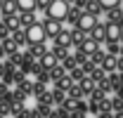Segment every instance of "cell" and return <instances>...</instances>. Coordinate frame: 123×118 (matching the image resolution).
<instances>
[{
    "instance_id": "obj_1",
    "label": "cell",
    "mask_w": 123,
    "mask_h": 118,
    "mask_svg": "<svg viewBox=\"0 0 123 118\" xmlns=\"http://www.w3.org/2000/svg\"><path fill=\"white\" fill-rule=\"evenodd\" d=\"M69 2L66 0H50V5L45 7V19H55V21H64L69 14Z\"/></svg>"
},
{
    "instance_id": "obj_2",
    "label": "cell",
    "mask_w": 123,
    "mask_h": 118,
    "mask_svg": "<svg viewBox=\"0 0 123 118\" xmlns=\"http://www.w3.org/2000/svg\"><path fill=\"white\" fill-rule=\"evenodd\" d=\"M24 35H26V45H36V43H45L47 35H45V29L43 24H31L29 29H24Z\"/></svg>"
},
{
    "instance_id": "obj_3",
    "label": "cell",
    "mask_w": 123,
    "mask_h": 118,
    "mask_svg": "<svg viewBox=\"0 0 123 118\" xmlns=\"http://www.w3.org/2000/svg\"><path fill=\"white\" fill-rule=\"evenodd\" d=\"M95 24H97V17L88 14V12H80V17H78V21H76V26H74V29L83 31V33H90Z\"/></svg>"
},
{
    "instance_id": "obj_4",
    "label": "cell",
    "mask_w": 123,
    "mask_h": 118,
    "mask_svg": "<svg viewBox=\"0 0 123 118\" xmlns=\"http://www.w3.org/2000/svg\"><path fill=\"white\" fill-rule=\"evenodd\" d=\"M118 38H121V24L107 21V24H104V43H107V40H116V43H118Z\"/></svg>"
},
{
    "instance_id": "obj_5",
    "label": "cell",
    "mask_w": 123,
    "mask_h": 118,
    "mask_svg": "<svg viewBox=\"0 0 123 118\" xmlns=\"http://www.w3.org/2000/svg\"><path fill=\"white\" fill-rule=\"evenodd\" d=\"M43 29H45V35L47 38H57L62 31V21H55V19H45L43 21Z\"/></svg>"
},
{
    "instance_id": "obj_6",
    "label": "cell",
    "mask_w": 123,
    "mask_h": 118,
    "mask_svg": "<svg viewBox=\"0 0 123 118\" xmlns=\"http://www.w3.org/2000/svg\"><path fill=\"white\" fill-rule=\"evenodd\" d=\"M38 64H40V66H43L45 71H50V69H55V66L59 64V59H57L55 54H52V52H50V50H47L45 54H43V57L38 59Z\"/></svg>"
},
{
    "instance_id": "obj_7",
    "label": "cell",
    "mask_w": 123,
    "mask_h": 118,
    "mask_svg": "<svg viewBox=\"0 0 123 118\" xmlns=\"http://www.w3.org/2000/svg\"><path fill=\"white\" fill-rule=\"evenodd\" d=\"M95 50H99V43H95L92 38H85L83 43L78 45V52H83L85 57H90V54H92V52H95Z\"/></svg>"
},
{
    "instance_id": "obj_8",
    "label": "cell",
    "mask_w": 123,
    "mask_h": 118,
    "mask_svg": "<svg viewBox=\"0 0 123 118\" xmlns=\"http://www.w3.org/2000/svg\"><path fill=\"white\" fill-rule=\"evenodd\" d=\"M78 88H80V92H83V97H90V92L95 90V80H92L90 76H85V78H80L76 83Z\"/></svg>"
},
{
    "instance_id": "obj_9",
    "label": "cell",
    "mask_w": 123,
    "mask_h": 118,
    "mask_svg": "<svg viewBox=\"0 0 123 118\" xmlns=\"http://www.w3.org/2000/svg\"><path fill=\"white\" fill-rule=\"evenodd\" d=\"M19 26H21V29H29L31 24H36V21H38V19H36V10H33V12H19Z\"/></svg>"
},
{
    "instance_id": "obj_10",
    "label": "cell",
    "mask_w": 123,
    "mask_h": 118,
    "mask_svg": "<svg viewBox=\"0 0 123 118\" xmlns=\"http://www.w3.org/2000/svg\"><path fill=\"white\" fill-rule=\"evenodd\" d=\"M88 35H90L95 43H99V45H102V43H104V24H102V21H97V24L92 26V31L88 33Z\"/></svg>"
},
{
    "instance_id": "obj_11",
    "label": "cell",
    "mask_w": 123,
    "mask_h": 118,
    "mask_svg": "<svg viewBox=\"0 0 123 118\" xmlns=\"http://www.w3.org/2000/svg\"><path fill=\"white\" fill-rule=\"evenodd\" d=\"M0 14H2V17H12V14H19V10H17V2H14V0H2Z\"/></svg>"
},
{
    "instance_id": "obj_12",
    "label": "cell",
    "mask_w": 123,
    "mask_h": 118,
    "mask_svg": "<svg viewBox=\"0 0 123 118\" xmlns=\"http://www.w3.org/2000/svg\"><path fill=\"white\" fill-rule=\"evenodd\" d=\"M107 17H109V21H114V24H121L123 26V10L116 5V7H111V10H107Z\"/></svg>"
},
{
    "instance_id": "obj_13",
    "label": "cell",
    "mask_w": 123,
    "mask_h": 118,
    "mask_svg": "<svg viewBox=\"0 0 123 118\" xmlns=\"http://www.w3.org/2000/svg\"><path fill=\"white\" fill-rule=\"evenodd\" d=\"M83 12H88V14H92V17H99L104 10H102V5L97 2V0H88V5H85V10Z\"/></svg>"
},
{
    "instance_id": "obj_14",
    "label": "cell",
    "mask_w": 123,
    "mask_h": 118,
    "mask_svg": "<svg viewBox=\"0 0 123 118\" xmlns=\"http://www.w3.org/2000/svg\"><path fill=\"white\" fill-rule=\"evenodd\" d=\"M71 85H76V83H74L69 76H62V78H57V80H55V88H57V90H62V92H66V90L71 88Z\"/></svg>"
},
{
    "instance_id": "obj_15",
    "label": "cell",
    "mask_w": 123,
    "mask_h": 118,
    "mask_svg": "<svg viewBox=\"0 0 123 118\" xmlns=\"http://www.w3.org/2000/svg\"><path fill=\"white\" fill-rule=\"evenodd\" d=\"M29 52H31V54H33L36 59H40V57H43V54L47 52V45H45V43H36V45H29Z\"/></svg>"
},
{
    "instance_id": "obj_16",
    "label": "cell",
    "mask_w": 123,
    "mask_h": 118,
    "mask_svg": "<svg viewBox=\"0 0 123 118\" xmlns=\"http://www.w3.org/2000/svg\"><path fill=\"white\" fill-rule=\"evenodd\" d=\"M55 43L57 45H64V47H71V31H59V35L55 38Z\"/></svg>"
},
{
    "instance_id": "obj_17",
    "label": "cell",
    "mask_w": 123,
    "mask_h": 118,
    "mask_svg": "<svg viewBox=\"0 0 123 118\" xmlns=\"http://www.w3.org/2000/svg\"><path fill=\"white\" fill-rule=\"evenodd\" d=\"M19 12H33L36 10V0H14Z\"/></svg>"
},
{
    "instance_id": "obj_18",
    "label": "cell",
    "mask_w": 123,
    "mask_h": 118,
    "mask_svg": "<svg viewBox=\"0 0 123 118\" xmlns=\"http://www.w3.org/2000/svg\"><path fill=\"white\" fill-rule=\"evenodd\" d=\"M2 43V47H5V52H7V57H12V54H17V50H19V45L12 40V38H5V40H0Z\"/></svg>"
},
{
    "instance_id": "obj_19",
    "label": "cell",
    "mask_w": 123,
    "mask_h": 118,
    "mask_svg": "<svg viewBox=\"0 0 123 118\" xmlns=\"http://www.w3.org/2000/svg\"><path fill=\"white\" fill-rule=\"evenodd\" d=\"M102 69H104L107 73H114V71H116V57H114V54H107L104 61H102Z\"/></svg>"
},
{
    "instance_id": "obj_20",
    "label": "cell",
    "mask_w": 123,
    "mask_h": 118,
    "mask_svg": "<svg viewBox=\"0 0 123 118\" xmlns=\"http://www.w3.org/2000/svg\"><path fill=\"white\" fill-rule=\"evenodd\" d=\"M104 57H107V52H104V50H102V47H99V50H95V52H92L90 57V61L92 64H95V66H102V61H104Z\"/></svg>"
},
{
    "instance_id": "obj_21",
    "label": "cell",
    "mask_w": 123,
    "mask_h": 118,
    "mask_svg": "<svg viewBox=\"0 0 123 118\" xmlns=\"http://www.w3.org/2000/svg\"><path fill=\"white\" fill-rule=\"evenodd\" d=\"M80 12H83V10H78V7H74V5H71V7H69V14H66V19H64V21H69L71 26H76V21H78V17H80Z\"/></svg>"
},
{
    "instance_id": "obj_22",
    "label": "cell",
    "mask_w": 123,
    "mask_h": 118,
    "mask_svg": "<svg viewBox=\"0 0 123 118\" xmlns=\"http://www.w3.org/2000/svg\"><path fill=\"white\" fill-rule=\"evenodd\" d=\"M85 38H88V33H83V31H78V29H71V45H76V47H78Z\"/></svg>"
},
{
    "instance_id": "obj_23",
    "label": "cell",
    "mask_w": 123,
    "mask_h": 118,
    "mask_svg": "<svg viewBox=\"0 0 123 118\" xmlns=\"http://www.w3.org/2000/svg\"><path fill=\"white\" fill-rule=\"evenodd\" d=\"M2 21H5V26H7L10 31L21 29V26H19V17H17V14H12V17H2Z\"/></svg>"
},
{
    "instance_id": "obj_24",
    "label": "cell",
    "mask_w": 123,
    "mask_h": 118,
    "mask_svg": "<svg viewBox=\"0 0 123 118\" xmlns=\"http://www.w3.org/2000/svg\"><path fill=\"white\" fill-rule=\"evenodd\" d=\"M50 52H52V54H55V57H57V59L62 61V59L69 54V47H64V45H57V43H55V47H52Z\"/></svg>"
},
{
    "instance_id": "obj_25",
    "label": "cell",
    "mask_w": 123,
    "mask_h": 118,
    "mask_svg": "<svg viewBox=\"0 0 123 118\" xmlns=\"http://www.w3.org/2000/svg\"><path fill=\"white\" fill-rule=\"evenodd\" d=\"M66 76H69V78H71L74 83H78L80 78H85V73H83V69H80V66H74L71 71H66Z\"/></svg>"
},
{
    "instance_id": "obj_26",
    "label": "cell",
    "mask_w": 123,
    "mask_h": 118,
    "mask_svg": "<svg viewBox=\"0 0 123 118\" xmlns=\"http://www.w3.org/2000/svg\"><path fill=\"white\" fill-rule=\"evenodd\" d=\"M107 54H114V57H118L121 54V47H118V43L116 40H107V50H104Z\"/></svg>"
},
{
    "instance_id": "obj_27",
    "label": "cell",
    "mask_w": 123,
    "mask_h": 118,
    "mask_svg": "<svg viewBox=\"0 0 123 118\" xmlns=\"http://www.w3.org/2000/svg\"><path fill=\"white\" fill-rule=\"evenodd\" d=\"M12 40H14L17 45H26V35H24V29H17V31H12V35H10Z\"/></svg>"
},
{
    "instance_id": "obj_28",
    "label": "cell",
    "mask_w": 123,
    "mask_h": 118,
    "mask_svg": "<svg viewBox=\"0 0 123 118\" xmlns=\"http://www.w3.org/2000/svg\"><path fill=\"white\" fill-rule=\"evenodd\" d=\"M59 64H62V69H64V71H71V69L76 66V59H74V54H66Z\"/></svg>"
},
{
    "instance_id": "obj_29",
    "label": "cell",
    "mask_w": 123,
    "mask_h": 118,
    "mask_svg": "<svg viewBox=\"0 0 123 118\" xmlns=\"http://www.w3.org/2000/svg\"><path fill=\"white\" fill-rule=\"evenodd\" d=\"M31 90H33V83H31V80H26V78H24V80H19V92H21V94H26V97H29Z\"/></svg>"
},
{
    "instance_id": "obj_30",
    "label": "cell",
    "mask_w": 123,
    "mask_h": 118,
    "mask_svg": "<svg viewBox=\"0 0 123 118\" xmlns=\"http://www.w3.org/2000/svg\"><path fill=\"white\" fill-rule=\"evenodd\" d=\"M47 73H50V80H57V78H62V76H66V71L62 69V64H57V66H55V69H50Z\"/></svg>"
},
{
    "instance_id": "obj_31",
    "label": "cell",
    "mask_w": 123,
    "mask_h": 118,
    "mask_svg": "<svg viewBox=\"0 0 123 118\" xmlns=\"http://www.w3.org/2000/svg\"><path fill=\"white\" fill-rule=\"evenodd\" d=\"M90 78L95 80V83H97V80H102V78H107V71H104L102 66H95V69H92V73H90Z\"/></svg>"
},
{
    "instance_id": "obj_32",
    "label": "cell",
    "mask_w": 123,
    "mask_h": 118,
    "mask_svg": "<svg viewBox=\"0 0 123 118\" xmlns=\"http://www.w3.org/2000/svg\"><path fill=\"white\" fill-rule=\"evenodd\" d=\"M66 97H71V99H83V92L78 85H71V88L66 90Z\"/></svg>"
},
{
    "instance_id": "obj_33",
    "label": "cell",
    "mask_w": 123,
    "mask_h": 118,
    "mask_svg": "<svg viewBox=\"0 0 123 118\" xmlns=\"http://www.w3.org/2000/svg\"><path fill=\"white\" fill-rule=\"evenodd\" d=\"M45 83H40V80H36V83H33V90H31V94H33V97H40V94H43V92H45Z\"/></svg>"
},
{
    "instance_id": "obj_34",
    "label": "cell",
    "mask_w": 123,
    "mask_h": 118,
    "mask_svg": "<svg viewBox=\"0 0 123 118\" xmlns=\"http://www.w3.org/2000/svg\"><path fill=\"white\" fill-rule=\"evenodd\" d=\"M64 99H66V92H62V90H57V88L52 90V102L57 104V106H59V104L64 102Z\"/></svg>"
},
{
    "instance_id": "obj_35",
    "label": "cell",
    "mask_w": 123,
    "mask_h": 118,
    "mask_svg": "<svg viewBox=\"0 0 123 118\" xmlns=\"http://www.w3.org/2000/svg\"><path fill=\"white\" fill-rule=\"evenodd\" d=\"M76 102H78V99H71V97H66V99H64V102H62L59 106H64V109H66V111L71 113V111L76 109Z\"/></svg>"
},
{
    "instance_id": "obj_36",
    "label": "cell",
    "mask_w": 123,
    "mask_h": 118,
    "mask_svg": "<svg viewBox=\"0 0 123 118\" xmlns=\"http://www.w3.org/2000/svg\"><path fill=\"white\" fill-rule=\"evenodd\" d=\"M38 104H47V106H50V104H55L52 102V92H43V94H40V97H38Z\"/></svg>"
},
{
    "instance_id": "obj_37",
    "label": "cell",
    "mask_w": 123,
    "mask_h": 118,
    "mask_svg": "<svg viewBox=\"0 0 123 118\" xmlns=\"http://www.w3.org/2000/svg\"><path fill=\"white\" fill-rule=\"evenodd\" d=\"M104 97H107V94H104V92H102L99 88H95V90L90 92V99H92V102H102Z\"/></svg>"
},
{
    "instance_id": "obj_38",
    "label": "cell",
    "mask_w": 123,
    "mask_h": 118,
    "mask_svg": "<svg viewBox=\"0 0 123 118\" xmlns=\"http://www.w3.org/2000/svg\"><path fill=\"white\" fill-rule=\"evenodd\" d=\"M111 111H114V113H116V111H123V99L121 97H114V99H111Z\"/></svg>"
},
{
    "instance_id": "obj_39",
    "label": "cell",
    "mask_w": 123,
    "mask_h": 118,
    "mask_svg": "<svg viewBox=\"0 0 123 118\" xmlns=\"http://www.w3.org/2000/svg\"><path fill=\"white\" fill-rule=\"evenodd\" d=\"M99 111H102V109H99V102H92V99H90V104H88V113H92V116L97 118Z\"/></svg>"
},
{
    "instance_id": "obj_40",
    "label": "cell",
    "mask_w": 123,
    "mask_h": 118,
    "mask_svg": "<svg viewBox=\"0 0 123 118\" xmlns=\"http://www.w3.org/2000/svg\"><path fill=\"white\" fill-rule=\"evenodd\" d=\"M99 5H102V10H111V7H116L121 0H97Z\"/></svg>"
},
{
    "instance_id": "obj_41",
    "label": "cell",
    "mask_w": 123,
    "mask_h": 118,
    "mask_svg": "<svg viewBox=\"0 0 123 118\" xmlns=\"http://www.w3.org/2000/svg\"><path fill=\"white\" fill-rule=\"evenodd\" d=\"M12 35V31L5 26V21H0V40H5V38H10Z\"/></svg>"
},
{
    "instance_id": "obj_42",
    "label": "cell",
    "mask_w": 123,
    "mask_h": 118,
    "mask_svg": "<svg viewBox=\"0 0 123 118\" xmlns=\"http://www.w3.org/2000/svg\"><path fill=\"white\" fill-rule=\"evenodd\" d=\"M74 111H80V113H88V102L85 99H78L76 102V109Z\"/></svg>"
},
{
    "instance_id": "obj_43",
    "label": "cell",
    "mask_w": 123,
    "mask_h": 118,
    "mask_svg": "<svg viewBox=\"0 0 123 118\" xmlns=\"http://www.w3.org/2000/svg\"><path fill=\"white\" fill-rule=\"evenodd\" d=\"M80 69H83V73H85V76H90V73H92V69H95V64H92L90 59H88V61H85V64L80 66Z\"/></svg>"
},
{
    "instance_id": "obj_44",
    "label": "cell",
    "mask_w": 123,
    "mask_h": 118,
    "mask_svg": "<svg viewBox=\"0 0 123 118\" xmlns=\"http://www.w3.org/2000/svg\"><path fill=\"white\" fill-rule=\"evenodd\" d=\"M116 71H118V73H123V54H118V57H116Z\"/></svg>"
},
{
    "instance_id": "obj_45",
    "label": "cell",
    "mask_w": 123,
    "mask_h": 118,
    "mask_svg": "<svg viewBox=\"0 0 123 118\" xmlns=\"http://www.w3.org/2000/svg\"><path fill=\"white\" fill-rule=\"evenodd\" d=\"M47 5H50V0H36V7L38 10H45Z\"/></svg>"
},
{
    "instance_id": "obj_46",
    "label": "cell",
    "mask_w": 123,
    "mask_h": 118,
    "mask_svg": "<svg viewBox=\"0 0 123 118\" xmlns=\"http://www.w3.org/2000/svg\"><path fill=\"white\" fill-rule=\"evenodd\" d=\"M97 118H114V111H99Z\"/></svg>"
},
{
    "instance_id": "obj_47",
    "label": "cell",
    "mask_w": 123,
    "mask_h": 118,
    "mask_svg": "<svg viewBox=\"0 0 123 118\" xmlns=\"http://www.w3.org/2000/svg\"><path fill=\"white\" fill-rule=\"evenodd\" d=\"M85 5H88V0H76L74 2V7H78V10H85Z\"/></svg>"
},
{
    "instance_id": "obj_48",
    "label": "cell",
    "mask_w": 123,
    "mask_h": 118,
    "mask_svg": "<svg viewBox=\"0 0 123 118\" xmlns=\"http://www.w3.org/2000/svg\"><path fill=\"white\" fill-rule=\"evenodd\" d=\"M5 92H7V85H5V83H0V97H2Z\"/></svg>"
},
{
    "instance_id": "obj_49",
    "label": "cell",
    "mask_w": 123,
    "mask_h": 118,
    "mask_svg": "<svg viewBox=\"0 0 123 118\" xmlns=\"http://www.w3.org/2000/svg\"><path fill=\"white\" fill-rule=\"evenodd\" d=\"M2 57H7V52H5V47H2V43H0V59Z\"/></svg>"
},
{
    "instance_id": "obj_50",
    "label": "cell",
    "mask_w": 123,
    "mask_h": 118,
    "mask_svg": "<svg viewBox=\"0 0 123 118\" xmlns=\"http://www.w3.org/2000/svg\"><path fill=\"white\" fill-rule=\"evenodd\" d=\"M2 76H5V64L0 61V78H2Z\"/></svg>"
},
{
    "instance_id": "obj_51",
    "label": "cell",
    "mask_w": 123,
    "mask_h": 118,
    "mask_svg": "<svg viewBox=\"0 0 123 118\" xmlns=\"http://www.w3.org/2000/svg\"><path fill=\"white\" fill-rule=\"evenodd\" d=\"M114 118H123V111H116V113H114Z\"/></svg>"
},
{
    "instance_id": "obj_52",
    "label": "cell",
    "mask_w": 123,
    "mask_h": 118,
    "mask_svg": "<svg viewBox=\"0 0 123 118\" xmlns=\"http://www.w3.org/2000/svg\"><path fill=\"white\" fill-rule=\"evenodd\" d=\"M118 43H123V26H121V38H118Z\"/></svg>"
},
{
    "instance_id": "obj_53",
    "label": "cell",
    "mask_w": 123,
    "mask_h": 118,
    "mask_svg": "<svg viewBox=\"0 0 123 118\" xmlns=\"http://www.w3.org/2000/svg\"><path fill=\"white\" fill-rule=\"evenodd\" d=\"M66 2H69V5H74V2H76V0H66Z\"/></svg>"
},
{
    "instance_id": "obj_54",
    "label": "cell",
    "mask_w": 123,
    "mask_h": 118,
    "mask_svg": "<svg viewBox=\"0 0 123 118\" xmlns=\"http://www.w3.org/2000/svg\"><path fill=\"white\" fill-rule=\"evenodd\" d=\"M0 7H2V0H0Z\"/></svg>"
},
{
    "instance_id": "obj_55",
    "label": "cell",
    "mask_w": 123,
    "mask_h": 118,
    "mask_svg": "<svg viewBox=\"0 0 123 118\" xmlns=\"http://www.w3.org/2000/svg\"><path fill=\"white\" fill-rule=\"evenodd\" d=\"M121 54H123V47H121Z\"/></svg>"
},
{
    "instance_id": "obj_56",
    "label": "cell",
    "mask_w": 123,
    "mask_h": 118,
    "mask_svg": "<svg viewBox=\"0 0 123 118\" xmlns=\"http://www.w3.org/2000/svg\"><path fill=\"white\" fill-rule=\"evenodd\" d=\"M69 118H71V116H69Z\"/></svg>"
},
{
    "instance_id": "obj_57",
    "label": "cell",
    "mask_w": 123,
    "mask_h": 118,
    "mask_svg": "<svg viewBox=\"0 0 123 118\" xmlns=\"http://www.w3.org/2000/svg\"><path fill=\"white\" fill-rule=\"evenodd\" d=\"M121 2H123V0H121Z\"/></svg>"
}]
</instances>
